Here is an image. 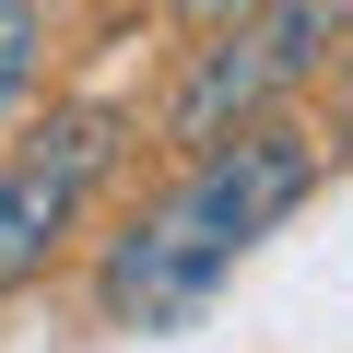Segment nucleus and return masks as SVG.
Instances as JSON below:
<instances>
[{"label": "nucleus", "instance_id": "nucleus-1", "mask_svg": "<svg viewBox=\"0 0 353 353\" xmlns=\"http://www.w3.org/2000/svg\"><path fill=\"white\" fill-rule=\"evenodd\" d=\"M306 189H318V153L294 130H259L248 118V130L201 141V165L106 248V271H94L106 330H189L236 283V259L259 236H283V212H306Z\"/></svg>", "mask_w": 353, "mask_h": 353}, {"label": "nucleus", "instance_id": "nucleus-2", "mask_svg": "<svg viewBox=\"0 0 353 353\" xmlns=\"http://www.w3.org/2000/svg\"><path fill=\"white\" fill-rule=\"evenodd\" d=\"M330 36H341V0H248V12H224V36L189 59V83H176L165 130H176V141H224V130H248L283 83L318 71Z\"/></svg>", "mask_w": 353, "mask_h": 353}, {"label": "nucleus", "instance_id": "nucleus-3", "mask_svg": "<svg viewBox=\"0 0 353 353\" xmlns=\"http://www.w3.org/2000/svg\"><path fill=\"white\" fill-rule=\"evenodd\" d=\"M118 141H130V118H118V106H71V118H48V130L12 153V176H0V294L36 283V271L59 259V236H71V224H83V201L106 189Z\"/></svg>", "mask_w": 353, "mask_h": 353}, {"label": "nucleus", "instance_id": "nucleus-4", "mask_svg": "<svg viewBox=\"0 0 353 353\" xmlns=\"http://www.w3.org/2000/svg\"><path fill=\"white\" fill-rule=\"evenodd\" d=\"M36 48H48V12H36V0H0V118L24 106V83H36Z\"/></svg>", "mask_w": 353, "mask_h": 353}, {"label": "nucleus", "instance_id": "nucleus-5", "mask_svg": "<svg viewBox=\"0 0 353 353\" xmlns=\"http://www.w3.org/2000/svg\"><path fill=\"white\" fill-rule=\"evenodd\" d=\"M176 12H189V24H224V12H248V0H176Z\"/></svg>", "mask_w": 353, "mask_h": 353}]
</instances>
